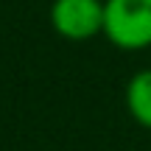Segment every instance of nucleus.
<instances>
[{
  "instance_id": "f03ea898",
  "label": "nucleus",
  "mask_w": 151,
  "mask_h": 151,
  "mask_svg": "<svg viewBox=\"0 0 151 151\" xmlns=\"http://www.w3.org/2000/svg\"><path fill=\"white\" fill-rule=\"evenodd\" d=\"M50 28L65 42H90L104 37V0H53Z\"/></svg>"
},
{
  "instance_id": "7ed1b4c3",
  "label": "nucleus",
  "mask_w": 151,
  "mask_h": 151,
  "mask_svg": "<svg viewBox=\"0 0 151 151\" xmlns=\"http://www.w3.org/2000/svg\"><path fill=\"white\" fill-rule=\"evenodd\" d=\"M123 104H126V112L132 115V120L140 129L151 132V67L137 70L126 81Z\"/></svg>"
},
{
  "instance_id": "f257e3e1",
  "label": "nucleus",
  "mask_w": 151,
  "mask_h": 151,
  "mask_svg": "<svg viewBox=\"0 0 151 151\" xmlns=\"http://www.w3.org/2000/svg\"><path fill=\"white\" fill-rule=\"evenodd\" d=\"M104 37L118 50L151 48V0H104Z\"/></svg>"
}]
</instances>
